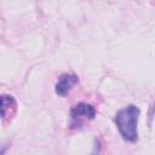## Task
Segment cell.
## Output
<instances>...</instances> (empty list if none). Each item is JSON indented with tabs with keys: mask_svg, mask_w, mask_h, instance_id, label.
<instances>
[{
	"mask_svg": "<svg viewBox=\"0 0 155 155\" xmlns=\"http://www.w3.org/2000/svg\"><path fill=\"white\" fill-rule=\"evenodd\" d=\"M139 114L140 111L136 105H128L117 111L115 116V122L124 139L128 142L137 140L138 138L137 124H138Z\"/></svg>",
	"mask_w": 155,
	"mask_h": 155,
	"instance_id": "cell-1",
	"label": "cell"
},
{
	"mask_svg": "<svg viewBox=\"0 0 155 155\" xmlns=\"http://www.w3.org/2000/svg\"><path fill=\"white\" fill-rule=\"evenodd\" d=\"M96 110L92 105L86 103H79L74 105V108L70 110V126L71 127H79L84 122L90 121L94 117Z\"/></svg>",
	"mask_w": 155,
	"mask_h": 155,
	"instance_id": "cell-2",
	"label": "cell"
},
{
	"mask_svg": "<svg viewBox=\"0 0 155 155\" xmlns=\"http://www.w3.org/2000/svg\"><path fill=\"white\" fill-rule=\"evenodd\" d=\"M79 81L78 76L74 74H64L59 78L58 82L56 84V93L59 96H65L71 87Z\"/></svg>",
	"mask_w": 155,
	"mask_h": 155,
	"instance_id": "cell-3",
	"label": "cell"
},
{
	"mask_svg": "<svg viewBox=\"0 0 155 155\" xmlns=\"http://www.w3.org/2000/svg\"><path fill=\"white\" fill-rule=\"evenodd\" d=\"M16 111V101L12 96L4 94L1 97V116L2 120H6V117H11Z\"/></svg>",
	"mask_w": 155,
	"mask_h": 155,
	"instance_id": "cell-4",
	"label": "cell"
}]
</instances>
